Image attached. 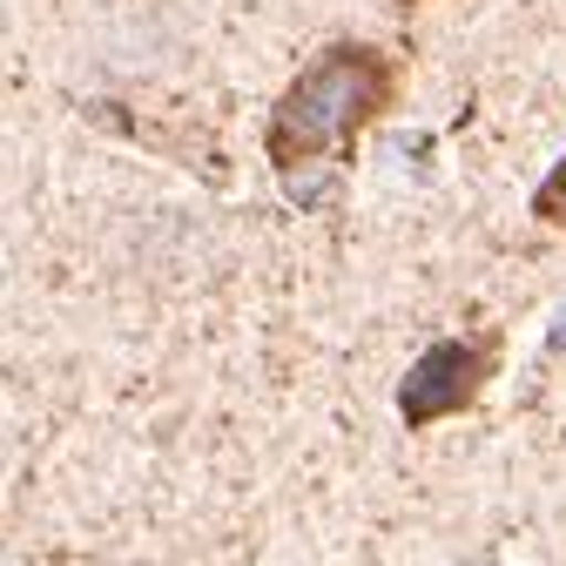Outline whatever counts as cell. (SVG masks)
I'll list each match as a JSON object with an SVG mask.
<instances>
[{"mask_svg": "<svg viewBox=\"0 0 566 566\" xmlns=\"http://www.w3.org/2000/svg\"><path fill=\"white\" fill-rule=\"evenodd\" d=\"M398 88H405V67L391 48L358 41V34L324 41L291 75V88L270 102V122H263L270 169L297 189L317 163H350L358 135L398 108Z\"/></svg>", "mask_w": 566, "mask_h": 566, "instance_id": "1", "label": "cell"}, {"mask_svg": "<svg viewBox=\"0 0 566 566\" xmlns=\"http://www.w3.org/2000/svg\"><path fill=\"white\" fill-rule=\"evenodd\" d=\"M391 8H424V0H391Z\"/></svg>", "mask_w": 566, "mask_h": 566, "instance_id": "5", "label": "cell"}, {"mask_svg": "<svg viewBox=\"0 0 566 566\" xmlns=\"http://www.w3.org/2000/svg\"><path fill=\"white\" fill-rule=\"evenodd\" d=\"M533 223H546V230H566V156L546 169V182L533 189Z\"/></svg>", "mask_w": 566, "mask_h": 566, "instance_id": "3", "label": "cell"}, {"mask_svg": "<svg viewBox=\"0 0 566 566\" xmlns=\"http://www.w3.org/2000/svg\"><path fill=\"white\" fill-rule=\"evenodd\" d=\"M553 350H566V311H559V324H553V337H546Z\"/></svg>", "mask_w": 566, "mask_h": 566, "instance_id": "4", "label": "cell"}, {"mask_svg": "<svg viewBox=\"0 0 566 566\" xmlns=\"http://www.w3.org/2000/svg\"><path fill=\"white\" fill-rule=\"evenodd\" d=\"M500 365H506V331H500V324L432 337V344L411 358L405 385H398V418H405V432H424V424H446V418L472 411L479 391L500 378Z\"/></svg>", "mask_w": 566, "mask_h": 566, "instance_id": "2", "label": "cell"}]
</instances>
